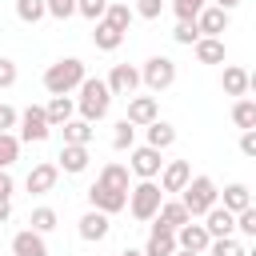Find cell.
Listing matches in <instances>:
<instances>
[{"mask_svg":"<svg viewBox=\"0 0 256 256\" xmlns=\"http://www.w3.org/2000/svg\"><path fill=\"white\" fill-rule=\"evenodd\" d=\"M120 256H144V252H140V248H124Z\"/></svg>","mask_w":256,"mask_h":256,"instance_id":"48","label":"cell"},{"mask_svg":"<svg viewBox=\"0 0 256 256\" xmlns=\"http://www.w3.org/2000/svg\"><path fill=\"white\" fill-rule=\"evenodd\" d=\"M72 112H76V100H72V96H52V100L44 104V116H48V124H52V128L68 124V120H72Z\"/></svg>","mask_w":256,"mask_h":256,"instance_id":"22","label":"cell"},{"mask_svg":"<svg viewBox=\"0 0 256 256\" xmlns=\"http://www.w3.org/2000/svg\"><path fill=\"white\" fill-rule=\"evenodd\" d=\"M172 256H196V252H184V248H176V252H172Z\"/></svg>","mask_w":256,"mask_h":256,"instance_id":"49","label":"cell"},{"mask_svg":"<svg viewBox=\"0 0 256 256\" xmlns=\"http://www.w3.org/2000/svg\"><path fill=\"white\" fill-rule=\"evenodd\" d=\"M180 204H184V212H188L192 220H200L208 208L220 204V188H216V180H212V176H192V180L184 184V192H180Z\"/></svg>","mask_w":256,"mask_h":256,"instance_id":"3","label":"cell"},{"mask_svg":"<svg viewBox=\"0 0 256 256\" xmlns=\"http://www.w3.org/2000/svg\"><path fill=\"white\" fill-rule=\"evenodd\" d=\"M144 132H148V148H156V152H164V148L176 144V128H172L168 120H152Z\"/></svg>","mask_w":256,"mask_h":256,"instance_id":"24","label":"cell"},{"mask_svg":"<svg viewBox=\"0 0 256 256\" xmlns=\"http://www.w3.org/2000/svg\"><path fill=\"white\" fill-rule=\"evenodd\" d=\"M56 220H60V216H56V208H48V204H44V208H32V216H28L32 232H40V236H44V232H52V228H56Z\"/></svg>","mask_w":256,"mask_h":256,"instance_id":"32","label":"cell"},{"mask_svg":"<svg viewBox=\"0 0 256 256\" xmlns=\"http://www.w3.org/2000/svg\"><path fill=\"white\" fill-rule=\"evenodd\" d=\"M152 220H156L160 228H168V232H176V228H184V224H188L192 216L184 212V204H180V200H164V204L156 208V216H152Z\"/></svg>","mask_w":256,"mask_h":256,"instance_id":"19","label":"cell"},{"mask_svg":"<svg viewBox=\"0 0 256 256\" xmlns=\"http://www.w3.org/2000/svg\"><path fill=\"white\" fill-rule=\"evenodd\" d=\"M92 44H96L100 52H116V48L124 44V32H116L112 24H104V20H96V32H92Z\"/></svg>","mask_w":256,"mask_h":256,"instance_id":"27","label":"cell"},{"mask_svg":"<svg viewBox=\"0 0 256 256\" xmlns=\"http://www.w3.org/2000/svg\"><path fill=\"white\" fill-rule=\"evenodd\" d=\"M208 0H172V12H176V20L180 24H192L196 16H200V8H204Z\"/></svg>","mask_w":256,"mask_h":256,"instance_id":"36","label":"cell"},{"mask_svg":"<svg viewBox=\"0 0 256 256\" xmlns=\"http://www.w3.org/2000/svg\"><path fill=\"white\" fill-rule=\"evenodd\" d=\"M16 16L24 24H40L48 16V8H44V0H16Z\"/></svg>","mask_w":256,"mask_h":256,"instance_id":"33","label":"cell"},{"mask_svg":"<svg viewBox=\"0 0 256 256\" xmlns=\"http://www.w3.org/2000/svg\"><path fill=\"white\" fill-rule=\"evenodd\" d=\"M140 252H144V256H172V252H176V232L152 224V232H148V240H144Z\"/></svg>","mask_w":256,"mask_h":256,"instance_id":"18","label":"cell"},{"mask_svg":"<svg viewBox=\"0 0 256 256\" xmlns=\"http://www.w3.org/2000/svg\"><path fill=\"white\" fill-rule=\"evenodd\" d=\"M84 76H88L84 72V60L64 56V60H56V64L44 68V88H48V96H68L72 88H80Z\"/></svg>","mask_w":256,"mask_h":256,"instance_id":"2","label":"cell"},{"mask_svg":"<svg viewBox=\"0 0 256 256\" xmlns=\"http://www.w3.org/2000/svg\"><path fill=\"white\" fill-rule=\"evenodd\" d=\"M236 232H244V236H256V208H244V212H236Z\"/></svg>","mask_w":256,"mask_h":256,"instance_id":"41","label":"cell"},{"mask_svg":"<svg viewBox=\"0 0 256 256\" xmlns=\"http://www.w3.org/2000/svg\"><path fill=\"white\" fill-rule=\"evenodd\" d=\"M160 168H164V160H160V152H156V148L140 144V148H132V152H128V172H132V176H140V180H156V176H160Z\"/></svg>","mask_w":256,"mask_h":256,"instance_id":"7","label":"cell"},{"mask_svg":"<svg viewBox=\"0 0 256 256\" xmlns=\"http://www.w3.org/2000/svg\"><path fill=\"white\" fill-rule=\"evenodd\" d=\"M108 92L112 96H136V88H140V68H132V64H112V72H108Z\"/></svg>","mask_w":256,"mask_h":256,"instance_id":"9","label":"cell"},{"mask_svg":"<svg viewBox=\"0 0 256 256\" xmlns=\"http://www.w3.org/2000/svg\"><path fill=\"white\" fill-rule=\"evenodd\" d=\"M160 204H164L160 184H156V180H140V184H132V188H128V204H124V208H128L136 220H144V224H148V220L156 216V208H160Z\"/></svg>","mask_w":256,"mask_h":256,"instance_id":"4","label":"cell"},{"mask_svg":"<svg viewBox=\"0 0 256 256\" xmlns=\"http://www.w3.org/2000/svg\"><path fill=\"white\" fill-rule=\"evenodd\" d=\"M104 24H112L116 32H128V28H132V4H108Z\"/></svg>","mask_w":256,"mask_h":256,"instance_id":"30","label":"cell"},{"mask_svg":"<svg viewBox=\"0 0 256 256\" xmlns=\"http://www.w3.org/2000/svg\"><path fill=\"white\" fill-rule=\"evenodd\" d=\"M192 48H196V60H200V64H224V40H216V36H200Z\"/></svg>","mask_w":256,"mask_h":256,"instance_id":"26","label":"cell"},{"mask_svg":"<svg viewBox=\"0 0 256 256\" xmlns=\"http://www.w3.org/2000/svg\"><path fill=\"white\" fill-rule=\"evenodd\" d=\"M88 204L96 208V212H104V216H112V212H120L124 204H128V192H120V188H108V184H92L88 188Z\"/></svg>","mask_w":256,"mask_h":256,"instance_id":"8","label":"cell"},{"mask_svg":"<svg viewBox=\"0 0 256 256\" xmlns=\"http://www.w3.org/2000/svg\"><path fill=\"white\" fill-rule=\"evenodd\" d=\"M56 176H60V168L44 160V164H36V168L28 172V180H24V184H28V192H32V196H44V192H52V188H56Z\"/></svg>","mask_w":256,"mask_h":256,"instance_id":"17","label":"cell"},{"mask_svg":"<svg viewBox=\"0 0 256 256\" xmlns=\"http://www.w3.org/2000/svg\"><path fill=\"white\" fill-rule=\"evenodd\" d=\"M8 216H12V200H0V224H4Z\"/></svg>","mask_w":256,"mask_h":256,"instance_id":"47","label":"cell"},{"mask_svg":"<svg viewBox=\"0 0 256 256\" xmlns=\"http://www.w3.org/2000/svg\"><path fill=\"white\" fill-rule=\"evenodd\" d=\"M96 180H100V184H108V188H120V192H128V188H132V172H128V164H116V160H112V164H104Z\"/></svg>","mask_w":256,"mask_h":256,"instance_id":"25","label":"cell"},{"mask_svg":"<svg viewBox=\"0 0 256 256\" xmlns=\"http://www.w3.org/2000/svg\"><path fill=\"white\" fill-rule=\"evenodd\" d=\"M12 256H48V244H44V236H40V232L24 228V232H16V236H12Z\"/></svg>","mask_w":256,"mask_h":256,"instance_id":"20","label":"cell"},{"mask_svg":"<svg viewBox=\"0 0 256 256\" xmlns=\"http://www.w3.org/2000/svg\"><path fill=\"white\" fill-rule=\"evenodd\" d=\"M112 148H116V152H132V148H136V128H132L128 120H120V124L112 128Z\"/></svg>","mask_w":256,"mask_h":256,"instance_id":"31","label":"cell"},{"mask_svg":"<svg viewBox=\"0 0 256 256\" xmlns=\"http://www.w3.org/2000/svg\"><path fill=\"white\" fill-rule=\"evenodd\" d=\"M76 12L84 16V20H104V12H108V0H76Z\"/></svg>","mask_w":256,"mask_h":256,"instance_id":"37","label":"cell"},{"mask_svg":"<svg viewBox=\"0 0 256 256\" xmlns=\"http://www.w3.org/2000/svg\"><path fill=\"white\" fill-rule=\"evenodd\" d=\"M196 32H200V36H216V40H220V32H228V12H220L216 4H204V8H200V16H196Z\"/></svg>","mask_w":256,"mask_h":256,"instance_id":"14","label":"cell"},{"mask_svg":"<svg viewBox=\"0 0 256 256\" xmlns=\"http://www.w3.org/2000/svg\"><path fill=\"white\" fill-rule=\"evenodd\" d=\"M220 196H224V204H220V208H224V212H232V216H236V212H244V208H252V192H248V184H240V180H236V184H228Z\"/></svg>","mask_w":256,"mask_h":256,"instance_id":"23","label":"cell"},{"mask_svg":"<svg viewBox=\"0 0 256 256\" xmlns=\"http://www.w3.org/2000/svg\"><path fill=\"white\" fill-rule=\"evenodd\" d=\"M108 4H132V0H108Z\"/></svg>","mask_w":256,"mask_h":256,"instance_id":"50","label":"cell"},{"mask_svg":"<svg viewBox=\"0 0 256 256\" xmlns=\"http://www.w3.org/2000/svg\"><path fill=\"white\" fill-rule=\"evenodd\" d=\"M12 192H16V180H12V172H0V200H12Z\"/></svg>","mask_w":256,"mask_h":256,"instance_id":"45","label":"cell"},{"mask_svg":"<svg viewBox=\"0 0 256 256\" xmlns=\"http://www.w3.org/2000/svg\"><path fill=\"white\" fill-rule=\"evenodd\" d=\"M44 8H48V16H56V20L76 16V0H44Z\"/></svg>","mask_w":256,"mask_h":256,"instance_id":"39","label":"cell"},{"mask_svg":"<svg viewBox=\"0 0 256 256\" xmlns=\"http://www.w3.org/2000/svg\"><path fill=\"white\" fill-rule=\"evenodd\" d=\"M172 40H176V44H196V40H200V32H196V20H192V24H180V20H176V28H172Z\"/></svg>","mask_w":256,"mask_h":256,"instance_id":"40","label":"cell"},{"mask_svg":"<svg viewBox=\"0 0 256 256\" xmlns=\"http://www.w3.org/2000/svg\"><path fill=\"white\" fill-rule=\"evenodd\" d=\"M208 244H212V236L204 232V224L188 220L184 228H176V248H184V252H196V256H204V252H208Z\"/></svg>","mask_w":256,"mask_h":256,"instance_id":"11","label":"cell"},{"mask_svg":"<svg viewBox=\"0 0 256 256\" xmlns=\"http://www.w3.org/2000/svg\"><path fill=\"white\" fill-rule=\"evenodd\" d=\"M16 156H20V140L12 132H0V172H8L16 164Z\"/></svg>","mask_w":256,"mask_h":256,"instance_id":"34","label":"cell"},{"mask_svg":"<svg viewBox=\"0 0 256 256\" xmlns=\"http://www.w3.org/2000/svg\"><path fill=\"white\" fill-rule=\"evenodd\" d=\"M204 232H208L212 240H224V236H232V232H236V216H232V212H224V208L216 204V208H208V212H204Z\"/></svg>","mask_w":256,"mask_h":256,"instance_id":"16","label":"cell"},{"mask_svg":"<svg viewBox=\"0 0 256 256\" xmlns=\"http://www.w3.org/2000/svg\"><path fill=\"white\" fill-rule=\"evenodd\" d=\"M140 84H148L152 92H168L176 84V60L172 56H148L140 68Z\"/></svg>","mask_w":256,"mask_h":256,"instance_id":"5","label":"cell"},{"mask_svg":"<svg viewBox=\"0 0 256 256\" xmlns=\"http://www.w3.org/2000/svg\"><path fill=\"white\" fill-rule=\"evenodd\" d=\"M220 88H224V96H248V88H252V72L248 68H240V64H228L224 68V76H220Z\"/></svg>","mask_w":256,"mask_h":256,"instance_id":"15","label":"cell"},{"mask_svg":"<svg viewBox=\"0 0 256 256\" xmlns=\"http://www.w3.org/2000/svg\"><path fill=\"white\" fill-rule=\"evenodd\" d=\"M56 160H60L56 168H64L68 176H80V172L88 168V148H84V144H64Z\"/></svg>","mask_w":256,"mask_h":256,"instance_id":"21","label":"cell"},{"mask_svg":"<svg viewBox=\"0 0 256 256\" xmlns=\"http://www.w3.org/2000/svg\"><path fill=\"white\" fill-rule=\"evenodd\" d=\"M216 8H220V12H228V16H232V8H240V0H216Z\"/></svg>","mask_w":256,"mask_h":256,"instance_id":"46","label":"cell"},{"mask_svg":"<svg viewBox=\"0 0 256 256\" xmlns=\"http://www.w3.org/2000/svg\"><path fill=\"white\" fill-rule=\"evenodd\" d=\"M60 128H64V144H84V148L92 144V124H88V120H76V116H72V120L60 124Z\"/></svg>","mask_w":256,"mask_h":256,"instance_id":"29","label":"cell"},{"mask_svg":"<svg viewBox=\"0 0 256 256\" xmlns=\"http://www.w3.org/2000/svg\"><path fill=\"white\" fill-rule=\"evenodd\" d=\"M188 180H192V164L188 160H168L160 168V192H184Z\"/></svg>","mask_w":256,"mask_h":256,"instance_id":"12","label":"cell"},{"mask_svg":"<svg viewBox=\"0 0 256 256\" xmlns=\"http://www.w3.org/2000/svg\"><path fill=\"white\" fill-rule=\"evenodd\" d=\"M20 136L16 140H28V144H40V140H48V132H52V124H48V116H44V108L40 104H28L24 112H20Z\"/></svg>","mask_w":256,"mask_h":256,"instance_id":"6","label":"cell"},{"mask_svg":"<svg viewBox=\"0 0 256 256\" xmlns=\"http://www.w3.org/2000/svg\"><path fill=\"white\" fill-rule=\"evenodd\" d=\"M208 256H248V248L236 236H224V240H212L208 244Z\"/></svg>","mask_w":256,"mask_h":256,"instance_id":"35","label":"cell"},{"mask_svg":"<svg viewBox=\"0 0 256 256\" xmlns=\"http://www.w3.org/2000/svg\"><path fill=\"white\" fill-rule=\"evenodd\" d=\"M132 128H148L152 120H160V108H156V96H128V116H124Z\"/></svg>","mask_w":256,"mask_h":256,"instance_id":"10","label":"cell"},{"mask_svg":"<svg viewBox=\"0 0 256 256\" xmlns=\"http://www.w3.org/2000/svg\"><path fill=\"white\" fill-rule=\"evenodd\" d=\"M232 124H236L240 132H248V128H256V100H248V96H240V100L232 104Z\"/></svg>","mask_w":256,"mask_h":256,"instance_id":"28","label":"cell"},{"mask_svg":"<svg viewBox=\"0 0 256 256\" xmlns=\"http://www.w3.org/2000/svg\"><path fill=\"white\" fill-rule=\"evenodd\" d=\"M164 12V0H132V16H140V20H156Z\"/></svg>","mask_w":256,"mask_h":256,"instance_id":"38","label":"cell"},{"mask_svg":"<svg viewBox=\"0 0 256 256\" xmlns=\"http://www.w3.org/2000/svg\"><path fill=\"white\" fill-rule=\"evenodd\" d=\"M16 120H20V112H16V108H8V104H0V132H12V128H16Z\"/></svg>","mask_w":256,"mask_h":256,"instance_id":"43","label":"cell"},{"mask_svg":"<svg viewBox=\"0 0 256 256\" xmlns=\"http://www.w3.org/2000/svg\"><path fill=\"white\" fill-rule=\"evenodd\" d=\"M76 108H80V120H88V124L104 120L108 108H112V92H108V84H104L100 76H84V80H80Z\"/></svg>","mask_w":256,"mask_h":256,"instance_id":"1","label":"cell"},{"mask_svg":"<svg viewBox=\"0 0 256 256\" xmlns=\"http://www.w3.org/2000/svg\"><path fill=\"white\" fill-rule=\"evenodd\" d=\"M240 152H244V156H256V128L240 132Z\"/></svg>","mask_w":256,"mask_h":256,"instance_id":"44","label":"cell"},{"mask_svg":"<svg viewBox=\"0 0 256 256\" xmlns=\"http://www.w3.org/2000/svg\"><path fill=\"white\" fill-rule=\"evenodd\" d=\"M16 60H8V56H0V88H12L16 84Z\"/></svg>","mask_w":256,"mask_h":256,"instance_id":"42","label":"cell"},{"mask_svg":"<svg viewBox=\"0 0 256 256\" xmlns=\"http://www.w3.org/2000/svg\"><path fill=\"white\" fill-rule=\"evenodd\" d=\"M108 216L104 212H96V208H88L84 216H80V224H76V232H80V240H88V244H100L104 236H108Z\"/></svg>","mask_w":256,"mask_h":256,"instance_id":"13","label":"cell"}]
</instances>
